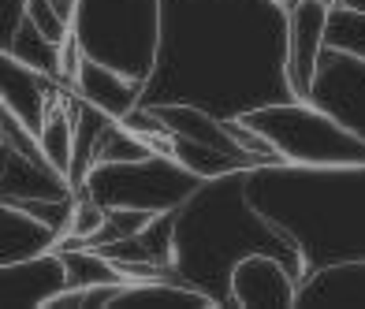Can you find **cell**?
<instances>
[{"instance_id":"cb8c5ba5","label":"cell","mask_w":365,"mask_h":309,"mask_svg":"<svg viewBox=\"0 0 365 309\" xmlns=\"http://www.w3.org/2000/svg\"><path fill=\"white\" fill-rule=\"evenodd\" d=\"M8 160H11V145L0 138V179H4V172H8Z\"/></svg>"},{"instance_id":"8992f818","label":"cell","mask_w":365,"mask_h":309,"mask_svg":"<svg viewBox=\"0 0 365 309\" xmlns=\"http://www.w3.org/2000/svg\"><path fill=\"white\" fill-rule=\"evenodd\" d=\"M202 187L172 153H149L142 160H120V164H93L78 183L105 209H145V213H172Z\"/></svg>"},{"instance_id":"9a60e30c","label":"cell","mask_w":365,"mask_h":309,"mask_svg":"<svg viewBox=\"0 0 365 309\" xmlns=\"http://www.w3.org/2000/svg\"><path fill=\"white\" fill-rule=\"evenodd\" d=\"M38 150L48 168H56L71 183V164H75V120H71V86H63L60 97L48 105L45 120L38 127ZM75 190V187H71Z\"/></svg>"},{"instance_id":"83f0119b","label":"cell","mask_w":365,"mask_h":309,"mask_svg":"<svg viewBox=\"0 0 365 309\" xmlns=\"http://www.w3.org/2000/svg\"><path fill=\"white\" fill-rule=\"evenodd\" d=\"M279 4H284V0H279Z\"/></svg>"},{"instance_id":"7c38bea8","label":"cell","mask_w":365,"mask_h":309,"mask_svg":"<svg viewBox=\"0 0 365 309\" xmlns=\"http://www.w3.org/2000/svg\"><path fill=\"white\" fill-rule=\"evenodd\" d=\"M71 90L86 105L101 108L112 120H127L130 112L142 105V93H145V86L138 83V78L115 71V68H108V63H97L90 56H82L78 71L71 78Z\"/></svg>"},{"instance_id":"e0dca14e","label":"cell","mask_w":365,"mask_h":309,"mask_svg":"<svg viewBox=\"0 0 365 309\" xmlns=\"http://www.w3.org/2000/svg\"><path fill=\"white\" fill-rule=\"evenodd\" d=\"M168 153H172L190 175L202 179V183H205V179L231 175V172H250V164H246V160L231 157V153H220V150H212V145H202V142L179 138V135L168 138Z\"/></svg>"},{"instance_id":"ac0fdd59","label":"cell","mask_w":365,"mask_h":309,"mask_svg":"<svg viewBox=\"0 0 365 309\" xmlns=\"http://www.w3.org/2000/svg\"><path fill=\"white\" fill-rule=\"evenodd\" d=\"M8 53L15 60H23L26 68H34V71H41V75H48V78H56V83H60V45L48 41L38 26L23 23L19 34L11 38Z\"/></svg>"},{"instance_id":"4316f807","label":"cell","mask_w":365,"mask_h":309,"mask_svg":"<svg viewBox=\"0 0 365 309\" xmlns=\"http://www.w3.org/2000/svg\"><path fill=\"white\" fill-rule=\"evenodd\" d=\"M287 4H302V0H284V8H287ZM328 4H331V0H328Z\"/></svg>"},{"instance_id":"9c48e42d","label":"cell","mask_w":365,"mask_h":309,"mask_svg":"<svg viewBox=\"0 0 365 309\" xmlns=\"http://www.w3.org/2000/svg\"><path fill=\"white\" fill-rule=\"evenodd\" d=\"M328 11V0L287 4V86L294 97H309L313 75H317V63L324 56Z\"/></svg>"},{"instance_id":"d6986e66","label":"cell","mask_w":365,"mask_h":309,"mask_svg":"<svg viewBox=\"0 0 365 309\" xmlns=\"http://www.w3.org/2000/svg\"><path fill=\"white\" fill-rule=\"evenodd\" d=\"M324 48H336V53L365 60V11L331 4L328 26H324Z\"/></svg>"},{"instance_id":"7a4b0ae2","label":"cell","mask_w":365,"mask_h":309,"mask_svg":"<svg viewBox=\"0 0 365 309\" xmlns=\"http://www.w3.org/2000/svg\"><path fill=\"white\" fill-rule=\"evenodd\" d=\"M246 194L291 242L302 276L336 261H365V164H261L246 172Z\"/></svg>"},{"instance_id":"484cf974","label":"cell","mask_w":365,"mask_h":309,"mask_svg":"<svg viewBox=\"0 0 365 309\" xmlns=\"http://www.w3.org/2000/svg\"><path fill=\"white\" fill-rule=\"evenodd\" d=\"M56 4H60L63 11H71V15H75V4H78V0H56Z\"/></svg>"},{"instance_id":"d4e9b609","label":"cell","mask_w":365,"mask_h":309,"mask_svg":"<svg viewBox=\"0 0 365 309\" xmlns=\"http://www.w3.org/2000/svg\"><path fill=\"white\" fill-rule=\"evenodd\" d=\"M336 8H351V11H365V0H331Z\"/></svg>"},{"instance_id":"ffe728a7","label":"cell","mask_w":365,"mask_h":309,"mask_svg":"<svg viewBox=\"0 0 365 309\" xmlns=\"http://www.w3.org/2000/svg\"><path fill=\"white\" fill-rule=\"evenodd\" d=\"M26 23H30V26H38L48 41L63 45V41L71 38L75 15H71V11H63L56 0H26Z\"/></svg>"},{"instance_id":"6da1fadb","label":"cell","mask_w":365,"mask_h":309,"mask_svg":"<svg viewBox=\"0 0 365 309\" xmlns=\"http://www.w3.org/2000/svg\"><path fill=\"white\" fill-rule=\"evenodd\" d=\"M287 8L279 0H160L157 63L142 105H197L239 120L287 101Z\"/></svg>"},{"instance_id":"4fadbf2b","label":"cell","mask_w":365,"mask_h":309,"mask_svg":"<svg viewBox=\"0 0 365 309\" xmlns=\"http://www.w3.org/2000/svg\"><path fill=\"white\" fill-rule=\"evenodd\" d=\"M294 305H365V261H336L306 272Z\"/></svg>"},{"instance_id":"603a6c76","label":"cell","mask_w":365,"mask_h":309,"mask_svg":"<svg viewBox=\"0 0 365 309\" xmlns=\"http://www.w3.org/2000/svg\"><path fill=\"white\" fill-rule=\"evenodd\" d=\"M23 23H26V0H0V48L11 45Z\"/></svg>"},{"instance_id":"5bb4252c","label":"cell","mask_w":365,"mask_h":309,"mask_svg":"<svg viewBox=\"0 0 365 309\" xmlns=\"http://www.w3.org/2000/svg\"><path fill=\"white\" fill-rule=\"evenodd\" d=\"M56 242H60L56 231H48L41 220H34L15 201L0 198V265L45 253V250H53Z\"/></svg>"},{"instance_id":"5b68a950","label":"cell","mask_w":365,"mask_h":309,"mask_svg":"<svg viewBox=\"0 0 365 309\" xmlns=\"http://www.w3.org/2000/svg\"><path fill=\"white\" fill-rule=\"evenodd\" d=\"M71 34L82 56L108 63L145 86L157 63L160 0H78Z\"/></svg>"},{"instance_id":"30bf717a","label":"cell","mask_w":365,"mask_h":309,"mask_svg":"<svg viewBox=\"0 0 365 309\" xmlns=\"http://www.w3.org/2000/svg\"><path fill=\"white\" fill-rule=\"evenodd\" d=\"M63 287H68V272H63L56 246L0 265V305L8 309H45Z\"/></svg>"},{"instance_id":"8fae6325","label":"cell","mask_w":365,"mask_h":309,"mask_svg":"<svg viewBox=\"0 0 365 309\" xmlns=\"http://www.w3.org/2000/svg\"><path fill=\"white\" fill-rule=\"evenodd\" d=\"M63 83L48 78L34 68H26L23 60H15L8 48H0V108L11 112L15 120H23L30 131H38L48 105L60 97Z\"/></svg>"},{"instance_id":"ba28073f","label":"cell","mask_w":365,"mask_h":309,"mask_svg":"<svg viewBox=\"0 0 365 309\" xmlns=\"http://www.w3.org/2000/svg\"><path fill=\"white\" fill-rule=\"evenodd\" d=\"M309 101H317L346 131L365 142V60L324 48L309 86Z\"/></svg>"},{"instance_id":"52a82bcc","label":"cell","mask_w":365,"mask_h":309,"mask_svg":"<svg viewBox=\"0 0 365 309\" xmlns=\"http://www.w3.org/2000/svg\"><path fill=\"white\" fill-rule=\"evenodd\" d=\"M298 276L284 257L276 253H246L231 268L227 309H294L298 302Z\"/></svg>"},{"instance_id":"3957f363","label":"cell","mask_w":365,"mask_h":309,"mask_svg":"<svg viewBox=\"0 0 365 309\" xmlns=\"http://www.w3.org/2000/svg\"><path fill=\"white\" fill-rule=\"evenodd\" d=\"M246 253H276L302 276L298 253L246 194V172L205 179L175 209L172 280L202 290L217 309H227V283Z\"/></svg>"},{"instance_id":"277c9868","label":"cell","mask_w":365,"mask_h":309,"mask_svg":"<svg viewBox=\"0 0 365 309\" xmlns=\"http://www.w3.org/2000/svg\"><path fill=\"white\" fill-rule=\"evenodd\" d=\"M239 120H246L272 145L279 164H302V168L365 164V142L309 97H287V101L261 105Z\"/></svg>"},{"instance_id":"7402d4cb","label":"cell","mask_w":365,"mask_h":309,"mask_svg":"<svg viewBox=\"0 0 365 309\" xmlns=\"http://www.w3.org/2000/svg\"><path fill=\"white\" fill-rule=\"evenodd\" d=\"M101 224H105V205H97L90 194L75 190V205H71V220H68L63 239L68 242H93V235L101 231Z\"/></svg>"},{"instance_id":"44dd1931","label":"cell","mask_w":365,"mask_h":309,"mask_svg":"<svg viewBox=\"0 0 365 309\" xmlns=\"http://www.w3.org/2000/svg\"><path fill=\"white\" fill-rule=\"evenodd\" d=\"M153 216L157 213H145V209H105V224H101V231L93 235L90 246H105V242H120V239L138 235Z\"/></svg>"},{"instance_id":"2e32d148","label":"cell","mask_w":365,"mask_h":309,"mask_svg":"<svg viewBox=\"0 0 365 309\" xmlns=\"http://www.w3.org/2000/svg\"><path fill=\"white\" fill-rule=\"evenodd\" d=\"M56 253L63 261V272H68V287H105V283H130L120 272V265L105 257L90 242H56Z\"/></svg>"}]
</instances>
